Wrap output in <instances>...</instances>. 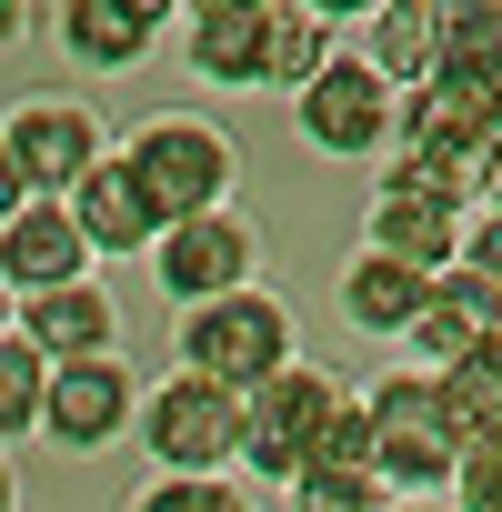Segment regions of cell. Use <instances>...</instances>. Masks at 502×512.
<instances>
[{"mask_svg":"<svg viewBox=\"0 0 502 512\" xmlns=\"http://www.w3.org/2000/svg\"><path fill=\"white\" fill-rule=\"evenodd\" d=\"M131 502H141V512H241L251 492L221 482V472H171V482H141Z\"/></svg>","mask_w":502,"mask_h":512,"instance_id":"cell-25","label":"cell"},{"mask_svg":"<svg viewBox=\"0 0 502 512\" xmlns=\"http://www.w3.org/2000/svg\"><path fill=\"white\" fill-rule=\"evenodd\" d=\"M362 412H372V472H382L392 492H442V482H452L462 432H452V402H442V372H432V362L382 372V382L362 392Z\"/></svg>","mask_w":502,"mask_h":512,"instance_id":"cell-3","label":"cell"},{"mask_svg":"<svg viewBox=\"0 0 502 512\" xmlns=\"http://www.w3.org/2000/svg\"><path fill=\"white\" fill-rule=\"evenodd\" d=\"M432 71L502 91V0H442L432 11Z\"/></svg>","mask_w":502,"mask_h":512,"instance_id":"cell-18","label":"cell"},{"mask_svg":"<svg viewBox=\"0 0 502 512\" xmlns=\"http://www.w3.org/2000/svg\"><path fill=\"white\" fill-rule=\"evenodd\" d=\"M181 11H191V0H181Z\"/></svg>","mask_w":502,"mask_h":512,"instance_id":"cell-35","label":"cell"},{"mask_svg":"<svg viewBox=\"0 0 502 512\" xmlns=\"http://www.w3.org/2000/svg\"><path fill=\"white\" fill-rule=\"evenodd\" d=\"M121 11H131V21H151V31H161V21H171V11H181V0H121Z\"/></svg>","mask_w":502,"mask_h":512,"instance_id":"cell-29","label":"cell"},{"mask_svg":"<svg viewBox=\"0 0 502 512\" xmlns=\"http://www.w3.org/2000/svg\"><path fill=\"white\" fill-rule=\"evenodd\" d=\"M131 432H141V452H151L161 472H221L231 442H241V392L171 362V382H151V392L131 402Z\"/></svg>","mask_w":502,"mask_h":512,"instance_id":"cell-5","label":"cell"},{"mask_svg":"<svg viewBox=\"0 0 502 512\" xmlns=\"http://www.w3.org/2000/svg\"><path fill=\"white\" fill-rule=\"evenodd\" d=\"M151 272H161L171 302H211V292H231V282L262 272V231H251L231 201L181 211V221H161V241H151Z\"/></svg>","mask_w":502,"mask_h":512,"instance_id":"cell-7","label":"cell"},{"mask_svg":"<svg viewBox=\"0 0 502 512\" xmlns=\"http://www.w3.org/2000/svg\"><path fill=\"white\" fill-rule=\"evenodd\" d=\"M482 201H492V211H502V161H492V181H482Z\"/></svg>","mask_w":502,"mask_h":512,"instance_id":"cell-32","label":"cell"},{"mask_svg":"<svg viewBox=\"0 0 502 512\" xmlns=\"http://www.w3.org/2000/svg\"><path fill=\"white\" fill-rule=\"evenodd\" d=\"M262 11L272 0H191V81L211 91H262Z\"/></svg>","mask_w":502,"mask_h":512,"instance_id":"cell-15","label":"cell"},{"mask_svg":"<svg viewBox=\"0 0 502 512\" xmlns=\"http://www.w3.org/2000/svg\"><path fill=\"white\" fill-rule=\"evenodd\" d=\"M121 161L141 171V191H151V211H161V221L211 211V201H231V181H241L231 131H221V121H201V111H151V121L121 141Z\"/></svg>","mask_w":502,"mask_h":512,"instance_id":"cell-4","label":"cell"},{"mask_svg":"<svg viewBox=\"0 0 502 512\" xmlns=\"http://www.w3.org/2000/svg\"><path fill=\"white\" fill-rule=\"evenodd\" d=\"M422 292H432V272L402 262V251H382V241H362L352 262H342V322L372 332V342H402L412 312H422Z\"/></svg>","mask_w":502,"mask_h":512,"instance_id":"cell-14","label":"cell"},{"mask_svg":"<svg viewBox=\"0 0 502 512\" xmlns=\"http://www.w3.org/2000/svg\"><path fill=\"white\" fill-rule=\"evenodd\" d=\"M0 332H11V292H0Z\"/></svg>","mask_w":502,"mask_h":512,"instance_id":"cell-33","label":"cell"},{"mask_svg":"<svg viewBox=\"0 0 502 512\" xmlns=\"http://www.w3.org/2000/svg\"><path fill=\"white\" fill-rule=\"evenodd\" d=\"M31 21H41V0H0V51H21Z\"/></svg>","mask_w":502,"mask_h":512,"instance_id":"cell-27","label":"cell"},{"mask_svg":"<svg viewBox=\"0 0 502 512\" xmlns=\"http://www.w3.org/2000/svg\"><path fill=\"white\" fill-rule=\"evenodd\" d=\"M282 352H292V302L262 292V282H231L211 302H181V322H171V362L181 372H211L231 392H251Z\"/></svg>","mask_w":502,"mask_h":512,"instance_id":"cell-2","label":"cell"},{"mask_svg":"<svg viewBox=\"0 0 502 512\" xmlns=\"http://www.w3.org/2000/svg\"><path fill=\"white\" fill-rule=\"evenodd\" d=\"M131 402H141L131 362H121V352H81V362H51V382H41V432H51L61 452H111V442L131 432Z\"/></svg>","mask_w":502,"mask_h":512,"instance_id":"cell-8","label":"cell"},{"mask_svg":"<svg viewBox=\"0 0 502 512\" xmlns=\"http://www.w3.org/2000/svg\"><path fill=\"white\" fill-rule=\"evenodd\" d=\"M11 201H21V171H11V151H0V221H11Z\"/></svg>","mask_w":502,"mask_h":512,"instance_id":"cell-30","label":"cell"},{"mask_svg":"<svg viewBox=\"0 0 502 512\" xmlns=\"http://www.w3.org/2000/svg\"><path fill=\"white\" fill-rule=\"evenodd\" d=\"M11 502H21V482H11V462H0V512H11Z\"/></svg>","mask_w":502,"mask_h":512,"instance_id":"cell-31","label":"cell"},{"mask_svg":"<svg viewBox=\"0 0 502 512\" xmlns=\"http://www.w3.org/2000/svg\"><path fill=\"white\" fill-rule=\"evenodd\" d=\"M0 151H11V171H21V191H71L111 141H101V111L91 101H11L0 111Z\"/></svg>","mask_w":502,"mask_h":512,"instance_id":"cell-9","label":"cell"},{"mask_svg":"<svg viewBox=\"0 0 502 512\" xmlns=\"http://www.w3.org/2000/svg\"><path fill=\"white\" fill-rule=\"evenodd\" d=\"M462 262L482 272V282H502V211L482 201V221H462Z\"/></svg>","mask_w":502,"mask_h":512,"instance_id":"cell-26","label":"cell"},{"mask_svg":"<svg viewBox=\"0 0 502 512\" xmlns=\"http://www.w3.org/2000/svg\"><path fill=\"white\" fill-rule=\"evenodd\" d=\"M362 61L402 91L432 71V0H382V11H362Z\"/></svg>","mask_w":502,"mask_h":512,"instance_id":"cell-19","label":"cell"},{"mask_svg":"<svg viewBox=\"0 0 502 512\" xmlns=\"http://www.w3.org/2000/svg\"><path fill=\"white\" fill-rule=\"evenodd\" d=\"M61 201H71V221H81V241L101 251V262H121V251H151V241H161V211H151V191H141V171H131L121 151H101Z\"/></svg>","mask_w":502,"mask_h":512,"instance_id":"cell-11","label":"cell"},{"mask_svg":"<svg viewBox=\"0 0 502 512\" xmlns=\"http://www.w3.org/2000/svg\"><path fill=\"white\" fill-rule=\"evenodd\" d=\"M41 382H51V362H41L31 332L11 322V332H0V442H31V432H41Z\"/></svg>","mask_w":502,"mask_h":512,"instance_id":"cell-22","label":"cell"},{"mask_svg":"<svg viewBox=\"0 0 502 512\" xmlns=\"http://www.w3.org/2000/svg\"><path fill=\"white\" fill-rule=\"evenodd\" d=\"M332 61V21H312L302 0H272L262 11V91H302Z\"/></svg>","mask_w":502,"mask_h":512,"instance_id":"cell-20","label":"cell"},{"mask_svg":"<svg viewBox=\"0 0 502 512\" xmlns=\"http://www.w3.org/2000/svg\"><path fill=\"white\" fill-rule=\"evenodd\" d=\"M362 241H382V251H402V262L442 272V262H462V211H452V201H432V191H412V181H372Z\"/></svg>","mask_w":502,"mask_h":512,"instance_id":"cell-16","label":"cell"},{"mask_svg":"<svg viewBox=\"0 0 502 512\" xmlns=\"http://www.w3.org/2000/svg\"><path fill=\"white\" fill-rule=\"evenodd\" d=\"M282 492H292V502H312V512H382V502H402L372 462H302Z\"/></svg>","mask_w":502,"mask_h":512,"instance_id":"cell-23","label":"cell"},{"mask_svg":"<svg viewBox=\"0 0 502 512\" xmlns=\"http://www.w3.org/2000/svg\"><path fill=\"white\" fill-rule=\"evenodd\" d=\"M432 372H442L452 432H482V422H502V332H492V342H472V352H452V362H432Z\"/></svg>","mask_w":502,"mask_h":512,"instance_id":"cell-21","label":"cell"},{"mask_svg":"<svg viewBox=\"0 0 502 512\" xmlns=\"http://www.w3.org/2000/svg\"><path fill=\"white\" fill-rule=\"evenodd\" d=\"M492 332H502V282H482L472 262H442L402 342H412L422 362H452V352H472V342H492Z\"/></svg>","mask_w":502,"mask_h":512,"instance_id":"cell-13","label":"cell"},{"mask_svg":"<svg viewBox=\"0 0 502 512\" xmlns=\"http://www.w3.org/2000/svg\"><path fill=\"white\" fill-rule=\"evenodd\" d=\"M51 41H61V61H71V71H101V81H111V71H141L161 31H151V21H131L121 0H51Z\"/></svg>","mask_w":502,"mask_h":512,"instance_id":"cell-17","label":"cell"},{"mask_svg":"<svg viewBox=\"0 0 502 512\" xmlns=\"http://www.w3.org/2000/svg\"><path fill=\"white\" fill-rule=\"evenodd\" d=\"M342 372L332 362H302V352H282L262 382L241 392V442H231V462L251 472V482H292L302 472V452L322 442V422L342 412Z\"/></svg>","mask_w":502,"mask_h":512,"instance_id":"cell-1","label":"cell"},{"mask_svg":"<svg viewBox=\"0 0 502 512\" xmlns=\"http://www.w3.org/2000/svg\"><path fill=\"white\" fill-rule=\"evenodd\" d=\"M442 502H462V512H502V422L462 432V452H452V482H442Z\"/></svg>","mask_w":502,"mask_h":512,"instance_id":"cell-24","label":"cell"},{"mask_svg":"<svg viewBox=\"0 0 502 512\" xmlns=\"http://www.w3.org/2000/svg\"><path fill=\"white\" fill-rule=\"evenodd\" d=\"M21 332H31V352L41 362H81V352H121V302L81 272V282H51V292H21V312H11Z\"/></svg>","mask_w":502,"mask_h":512,"instance_id":"cell-12","label":"cell"},{"mask_svg":"<svg viewBox=\"0 0 502 512\" xmlns=\"http://www.w3.org/2000/svg\"><path fill=\"white\" fill-rule=\"evenodd\" d=\"M392 81L362 61V51H332L302 91H292V121H302V141L322 151V161H382L392 151Z\"/></svg>","mask_w":502,"mask_h":512,"instance_id":"cell-6","label":"cell"},{"mask_svg":"<svg viewBox=\"0 0 502 512\" xmlns=\"http://www.w3.org/2000/svg\"><path fill=\"white\" fill-rule=\"evenodd\" d=\"M312 21H362V11H382V0H302Z\"/></svg>","mask_w":502,"mask_h":512,"instance_id":"cell-28","label":"cell"},{"mask_svg":"<svg viewBox=\"0 0 502 512\" xmlns=\"http://www.w3.org/2000/svg\"><path fill=\"white\" fill-rule=\"evenodd\" d=\"M432 11H442V0H432Z\"/></svg>","mask_w":502,"mask_h":512,"instance_id":"cell-34","label":"cell"},{"mask_svg":"<svg viewBox=\"0 0 502 512\" xmlns=\"http://www.w3.org/2000/svg\"><path fill=\"white\" fill-rule=\"evenodd\" d=\"M101 262V251L81 241V221H71V201L61 191H21L11 201V221H0V292H51V282H81Z\"/></svg>","mask_w":502,"mask_h":512,"instance_id":"cell-10","label":"cell"}]
</instances>
